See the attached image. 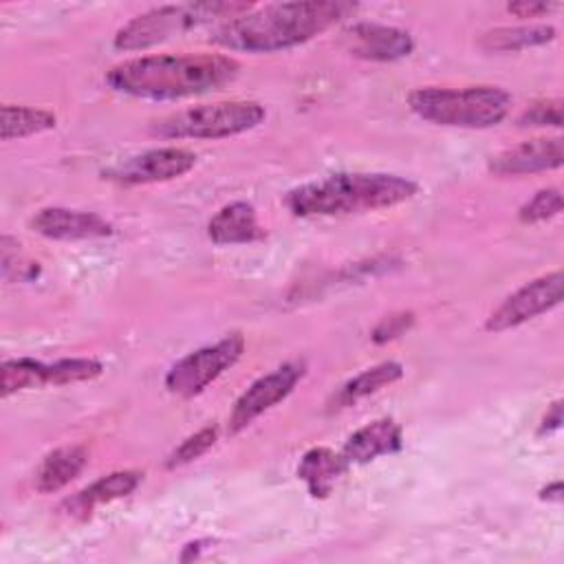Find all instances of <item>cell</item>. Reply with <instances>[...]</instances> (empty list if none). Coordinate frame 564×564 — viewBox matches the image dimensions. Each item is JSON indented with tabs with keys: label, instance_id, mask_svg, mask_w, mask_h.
Masks as SVG:
<instances>
[{
	"label": "cell",
	"instance_id": "3957f363",
	"mask_svg": "<svg viewBox=\"0 0 564 564\" xmlns=\"http://www.w3.org/2000/svg\"><path fill=\"white\" fill-rule=\"evenodd\" d=\"M419 185L386 172H339L304 183L284 196L295 216H348L401 205L416 194Z\"/></svg>",
	"mask_w": 564,
	"mask_h": 564
},
{
	"label": "cell",
	"instance_id": "f546056e",
	"mask_svg": "<svg viewBox=\"0 0 564 564\" xmlns=\"http://www.w3.org/2000/svg\"><path fill=\"white\" fill-rule=\"evenodd\" d=\"M562 498H564L562 480H553V482H549L546 487L540 489V500H544V502H555V505H560Z\"/></svg>",
	"mask_w": 564,
	"mask_h": 564
},
{
	"label": "cell",
	"instance_id": "ba28073f",
	"mask_svg": "<svg viewBox=\"0 0 564 564\" xmlns=\"http://www.w3.org/2000/svg\"><path fill=\"white\" fill-rule=\"evenodd\" d=\"M564 295V275L562 271L544 273L527 284H522L518 291H513L485 322V328L489 333H502L509 328H516L529 319H535L542 313H549L562 302Z\"/></svg>",
	"mask_w": 564,
	"mask_h": 564
},
{
	"label": "cell",
	"instance_id": "603a6c76",
	"mask_svg": "<svg viewBox=\"0 0 564 564\" xmlns=\"http://www.w3.org/2000/svg\"><path fill=\"white\" fill-rule=\"evenodd\" d=\"M104 372V366L97 359L88 357H73V359H57L48 364L46 370V386H68L93 381Z\"/></svg>",
	"mask_w": 564,
	"mask_h": 564
},
{
	"label": "cell",
	"instance_id": "f1b7e54d",
	"mask_svg": "<svg viewBox=\"0 0 564 564\" xmlns=\"http://www.w3.org/2000/svg\"><path fill=\"white\" fill-rule=\"evenodd\" d=\"M562 427V399H555L549 408H546V414L542 416L540 421V427H538V434L544 436V434H551L555 430Z\"/></svg>",
	"mask_w": 564,
	"mask_h": 564
},
{
	"label": "cell",
	"instance_id": "d4e9b609",
	"mask_svg": "<svg viewBox=\"0 0 564 564\" xmlns=\"http://www.w3.org/2000/svg\"><path fill=\"white\" fill-rule=\"evenodd\" d=\"M216 438H218V425L200 427L198 432L189 434L178 447H174V452L165 460V467L176 469V467H183V465L200 458L207 449H212Z\"/></svg>",
	"mask_w": 564,
	"mask_h": 564
},
{
	"label": "cell",
	"instance_id": "ffe728a7",
	"mask_svg": "<svg viewBox=\"0 0 564 564\" xmlns=\"http://www.w3.org/2000/svg\"><path fill=\"white\" fill-rule=\"evenodd\" d=\"M555 40V29L551 24H520V26H498L480 35L478 46L489 53H513L531 46H542Z\"/></svg>",
	"mask_w": 564,
	"mask_h": 564
},
{
	"label": "cell",
	"instance_id": "8fae6325",
	"mask_svg": "<svg viewBox=\"0 0 564 564\" xmlns=\"http://www.w3.org/2000/svg\"><path fill=\"white\" fill-rule=\"evenodd\" d=\"M341 40L352 57L368 62H394L408 57L414 48L408 31L379 22H355L344 31Z\"/></svg>",
	"mask_w": 564,
	"mask_h": 564
},
{
	"label": "cell",
	"instance_id": "e0dca14e",
	"mask_svg": "<svg viewBox=\"0 0 564 564\" xmlns=\"http://www.w3.org/2000/svg\"><path fill=\"white\" fill-rule=\"evenodd\" d=\"M348 467L350 465L346 463L341 452L337 454L328 447H313L300 458L297 478L306 485L313 498H326Z\"/></svg>",
	"mask_w": 564,
	"mask_h": 564
},
{
	"label": "cell",
	"instance_id": "9a60e30c",
	"mask_svg": "<svg viewBox=\"0 0 564 564\" xmlns=\"http://www.w3.org/2000/svg\"><path fill=\"white\" fill-rule=\"evenodd\" d=\"M401 447V425L392 419H375L348 436L341 456L346 458L348 465H364L379 456L397 454Z\"/></svg>",
	"mask_w": 564,
	"mask_h": 564
},
{
	"label": "cell",
	"instance_id": "7c38bea8",
	"mask_svg": "<svg viewBox=\"0 0 564 564\" xmlns=\"http://www.w3.org/2000/svg\"><path fill=\"white\" fill-rule=\"evenodd\" d=\"M564 163L562 137H535L511 145L489 161V172L496 176H522L557 170Z\"/></svg>",
	"mask_w": 564,
	"mask_h": 564
},
{
	"label": "cell",
	"instance_id": "9c48e42d",
	"mask_svg": "<svg viewBox=\"0 0 564 564\" xmlns=\"http://www.w3.org/2000/svg\"><path fill=\"white\" fill-rule=\"evenodd\" d=\"M306 375V364L304 361H286L278 366L275 370L258 377L234 403L229 412V423L227 430L229 434L242 432L247 425H251L260 414L284 401L295 386L302 381Z\"/></svg>",
	"mask_w": 564,
	"mask_h": 564
},
{
	"label": "cell",
	"instance_id": "484cf974",
	"mask_svg": "<svg viewBox=\"0 0 564 564\" xmlns=\"http://www.w3.org/2000/svg\"><path fill=\"white\" fill-rule=\"evenodd\" d=\"M562 106L560 97L535 99L531 101L522 115L518 117V126L522 128H562Z\"/></svg>",
	"mask_w": 564,
	"mask_h": 564
},
{
	"label": "cell",
	"instance_id": "277c9868",
	"mask_svg": "<svg viewBox=\"0 0 564 564\" xmlns=\"http://www.w3.org/2000/svg\"><path fill=\"white\" fill-rule=\"evenodd\" d=\"M414 115L436 126L482 130L498 126L511 110V95L500 86H463L416 88L408 97Z\"/></svg>",
	"mask_w": 564,
	"mask_h": 564
},
{
	"label": "cell",
	"instance_id": "52a82bcc",
	"mask_svg": "<svg viewBox=\"0 0 564 564\" xmlns=\"http://www.w3.org/2000/svg\"><path fill=\"white\" fill-rule=\"evenodd\" d=\"M242 352L245 337L240 333H231L216 344L192 350L167 370L165 388L181 399H192L214 383L225 370L236 366Z\"/></svg>",
	"mask_w": 564,
	"mask_h": 564
},
{
	"label": "cell",
	"instance_id": "2e32d148",
	"mask_svg": "<svg viewBox=\"0 0 564 564\" xmlns=\"http://www.w3.org/2000/svg\"><path fill=\"white\" fill-rule=\"evenodd\" d=\"M207 236L216 245H247L264 238V229L260 227L251 203L234 200L209 218Z\"/></svg>",
	"mask_w": 564,
	"mask_h": 564
},
{
	"label": "cell",
	"instance_id": "30bf717a",
	"mask_svg": "<svg viewBox=\"0 0 564 564\" xmlns=\"http://www.w3.org/2000/svg\"><path fill=\"white\" fill-rule=\"evenodd\" d=\"M196 165V154L187 148H154L104 170V178L121 185H143L172 181L187 174Z\"/></svg>",
	"mask_w": 564,
	"mask_h": 564
},
{
	"label": "cell",
	"instance_id": "7402d4cb",
	"mask_svg": "<svg viewBox=\"0 0 564 564\" xmlns=\"http://www.w3.org/2000/svg\"><path fill=\"white\" fill-rule=\"evenodd\" d=\"M46 370H48V364L31 359V357H18V359L2 361V368H0V372H2V383H0L2 399L11 397L20 390L46 386Z\"/></svg>",
	"mask_w": 564,
	"mask_h": 564
},
{
	"label": "cell",
	"instance_id": "6da1fadb",
	"mask_svg": "<svg viewBox=\"0 0 564 564\" xmlns=\"http://www.w3.org/2000/svg\"><path fill=\"white\" fill-rule=\"evenodd\" d=\"M355 2L304 0L273 2L227 20L214 29L212 40L227 51L275 53L313 40L344 18L352 15Z\"/></svg>",
	"mask_w": 564,
	"mask_h": 564
},
{
	"label": "cell",
	"instance_id": "d6986e66",
	"mask_svg": "<svg viewBox=\"0 0 564 564\" xmlns=\"http://www.w3.org/2000/svg\"><path fill=\"white\" fill-rule=\"evenodd\" d=\"M403 377V366L397 361H381L372 368L361 370L359 375L350 377L346 383H341L337 388V392H333L330 401H328V410H344L355 405L357 401L379 392L381 388L392 386L394 381H399Z\"/></svg>",
	"mask_w": 564,
	"mask_h": 564
},
{
	"label": "cell",
	"instance_id": "cb8c5ba5",
	"mask_svg": "<svg viewBox=\"0 0 564 564\" xmlns=\"http://www.w3.org/2000/svg\"><path fill=\"white\" fill-rule=\"evenodd\" d=\"M562 212V189L560 187H544L535 192L520 209L518 218L524 225H535L555 218Z\"/></svg>",
	"mask_w": 564,
	"mask_h": 564
},
{
	"label": "cell",
	"instance_id": "4fadbf2b",
	"mask_svg": "<svg viewBox=\"0 0 564 564\" xmlns=\"http://www.w3.org/2000/svg\"><path fill=\"white\" fill-rule=\"evenodd\" d=\"M31 229L51 240H93L112 234V225L95 212L44 207L31 218Z\"/></svg>",
	"mask_w": 564,
	"mask_h": 564
},
{
	"label": "cell",
	"instance_id": "83f0119b",
	"mask_svg": "<svg viewBox=\"0 0 564 564\" xmlns=\"http://www.w3.org/2000/svg\"><path fill=\"white\" fill-rule=\"evenodd\" d=\"M557 9H560L557 2H544V0H518L507 4V11L516 18H542Z\"/></svg>",
	"mask_w": 564,
	"mask_h": 564
},
{
	"label": "cell",
	"instance_id": "ac0fdd59",
	"mask_svg": "<svg viewBox=\"0 0 564 564\" xmlns=\"http://www.w3.org/2000/svg\"><path fill=\"white\" fill-rule=\"evenodd\" d=\"M88 452L84 445H64L48 452L35 474V487L40 494H55L73 482L86 467Z\"/></svg>",
	"mask_w": 564,
	"mask_h": 564
},
{
	"label": "cell",
	"instance_id": "44dd1931",
	"mask_svg": "<svg viewBox=\"0 0 564 564\" xmlns=\"http://www.w3.org/2000/svg\"><path fill=\"white\" fill-rule=\"evenodd\" d=\"M0 115H2L0 128H2V139L4 141L40 134V132L53 130L57 126V117L51 110H44V108L4 104Z\"/></svg>",
	"mask_w": 564,
	"mask_h": 564
},
{
	"label": "cell",
	"instance_id": "4316f807",
	"mask_svg": "<svg viewBox=\"0 0 564 564\" xmlns=\"http://www.w3.org/2000/svg\"><path fill=\"white\" fill-rule=\"evenodd\" d=\"M414 324V313L412 311H397V313H390L386 315L372 330V341L375 344H386V341H392L401 335H405Z\"/></svg>",
	"mask_w": 564,
	"mask_h": 564
},
{
	"label": "cell",
	"instance_id": "8992f818",
	"mask_svg": "<svg viewBox=\"0 0 564 564\" xmlns=\"http://www.w3.org/2000/svg\"><path fill=\"white\" fill-rule=\"evenodd\" d=\"M267 117L262 104L231 99L192 106L150 123L152 134L163 139H225L258 128Z\"/></svg>",
	"mask_w": 564,
	"mask_h": 564
},
{
	"label": "cell",
	"instance_id": "5bb4252c",
	"mask_svg": "<svg viewBox=\"0 0 564 564\" xmlns=\"http://www.w3.org/2000/svg\"><path fill=\"white\" fill-rule=\"evenodd\" d=\"M143 474L137 469H119V471H110L97 480H93L88 487L79 489L75 496L66 498L62 502V511L70 518H88L97 507L115 502L119 498L130 496L139 482H141Z\"/></svg>",
	"mask_w": 564,
	"mask_h": 564
},
{
	"label": "cell",
	"instance_id": "5b68a950",
	"mask_svg": "<svg viewBox=\"0 0 564 564\" xmlns=\"http://www.w3.org/2000/svg\"><path fill=\"white\" fill-rule=\"evenodd\" d=\"M253 7L256 4L247 2H185L156 7L126 22L115 33L112 44L119 51H143L216 18H225V22L234 20Z\"/></svg>",
	"mask_w": 564,
	"mask_h": 564
},
{
	"label": "cell",
	"instance_id": "7a4b0ae2",
	"mask_svg": "<svg viewBox=\"0 0 564 564\" xmlns=\"http://www.w3.org/2000/svg\"><path fill=\"white\" fill-rule=\"evenodd\" d=\"M238 59L220 53L141 55L112 66L106 82L112 90L141 99H185L231 84Z\"/></svg>",
	"mask_w": 564,
	"mask_h": 564
}]
</instances>
